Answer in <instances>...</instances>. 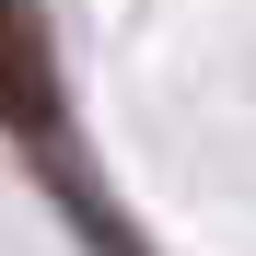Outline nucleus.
Wrapping results in <instances>:
<instances>
[{
	"label": "nucleus",
	"mask_w": 256,
	"mask_h": 256,
	"mask_svg": "<svg viewBox=\"0 0 256 256\" xmlns=\"http://www.w3.org/2000/svg\"><path fill=\"white\" fill-rule=\"evenodd\" d=\"M0 128H24V140H58V82H47L35 0H0Z\"/></svg>",
	"instance_id": "f257e3e1"
}]
</instances>
